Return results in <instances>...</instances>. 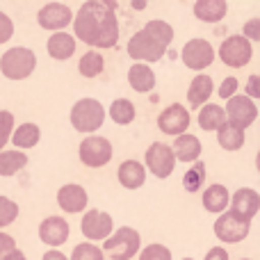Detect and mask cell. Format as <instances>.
<instances>
[{
    "label": "cell",
    "instance_id": "cell-35",
    "mask_svg": "<svg viewBox=\"0 0 260 260\" xmlns=\"http://www.w3.org/2000/svg\"><path fill=\"white\" fill-rule=\"evenodd\" d=\"M137 256H139V260H174L171 249L160 242H153V244H148V247H144Z\"/></svg>",
    "mask_w": 260,
    "mask_h": 260
},
{
    "label": "cell",
    "instance_id": "cell-4",
    "mask_svg": "<svg viewBox=\"0 0 260 260\" xmlns=\"http://www.w3.org/2000/svg\"><path fill=\"white\" fill-rule=\"evenodd\" d=\"M101 251L112 260H130L142 251V235L133 226H121V229L112 231V235L103 242Z\"/></svg>",
    "mask_w": 260,
    "mask_h": 260
},
{
    "label": "cell",
    "instance_id": "cell-30",
    "mask_svg": "<svg viewBox=\"0 0 260 260\" xmlns=\"http://www.w3.org/2000/svg\"><path fill=\"white\" fill-rule=\"evenodd\" d=\"M217 144H219L224 151L235 153V151H240V148L247 144V135H244L242 130H238V128L229 126V123H224V126L217 130Z\"/></svg>",
    "mask_w": 260,
    "mask_h": 260
},
{
    "label": "cell",
    "instance_id": "cell-31",
    "mask_svg": "<svg viewBox=\"0 0 260 260\" xmlns=\"http://www.w3.org/2000/svg\"><path fill=\"white\" fill-rule=\"evenodd\" d=\"M206 176H208L206 162H194V165L189 167V169L185 171V176H183V187H185V192L197 194L199 189L203 187V183H206Z\"/></svg>",
    "mask_w": 260,
    "mask_h": 260
},
{
    "label": "cell",
    "instance_id": "cell-28",
    "mask_svg": "<svg viewBox=\"0 0 260 260\" xmlns=\"http://www.w3.org/2000/svg\"><path fill=\"white\" fill-rule=\"evenodd\" d=\"M105 114H110V119H112L117 126H130V123L135 121V117H137V108H135L133 101L117 99V101H112L110 110H105Z\"/></svg>",
    "mask_w": 260,
    "mask_h": 260
},
{
    "label": "cell",
    "instance_id": "cell-5",
    "mask_svg": "<svg viewBox=\"0 0 260 260\" xmlns=\"http://www.w3.org/2000/svg\"><path fill=\"white\" fill-rule=\"evenodd\" d=\"M78 155L80 162L89 169H101V167L110 165L114 155V146L108 137H101V135H87L85 139L78 146Z\"/></svg>",
    "mask_w": 260,
    "mask_h": 260
},
{
    "label": "cell",
    "instance_id": "cell-34",
    "mask_svg": "<svg viewBox=\"0 0 260 260\" xmlns=\"http://www.w3.org/2000/svg\"><path fill=\"white\" fill-rule=\"evenodd\" d=\"M69 260H105V256H103V251H101L99 244L80 242V244H76V247H73Z\"/></svg>",
    "mask_w": 260,
    "mask_h": 260
},
{
    "label": "cell",
    "instance_id": "cell-8",
    "mask_svg": "<svg viewBox=\"0 0 260 260\" xmlns=\"http://www.w3.org/2000/svg\"><path fill=\"white\" fill-rule=\"evenodd\" d=\"M215 55L221 59V64H226L229 69H242L251 62L253 44H249L242 35H231L221 41L219 50H215Z\"/></svg>",
    "mask_w": 260,
    "mask_h": 260
},
{
    "label": "cell",
    "instance_id": "cell-43",
    "mask_svg": "<svg viewBox=\"0 0 260 260\" xmlns=\"http://www.w3.org/2000/svg\"><path fill=\"white\" fill-rule=\"evenodd\" d=\"M41 260H69V256H64L59 249H48V251L41 256Z\"/></svg>",
    "mask_w": 260,
    "mask_h": 260
},
{
    "label": "cell",
    "instance_id": "cell-1",
    "mask_svg": "<svg viewBox=\"0 0 260 260\" xmlns=\"http://www.w3.org/2000/svg\"><path fill=\"white\" fill-rule=\"evenodd\" d=\"M117 0H85L73 14V39L87 44L91 50L114 48L119 41Z\"/></svg>",
    "mask_w": 260,
    "mask_h": 260
},
{
    "label": "cell",
    "instance_id": "cell-15",
    "mask_svg": "<svg viewBox=\"0 0 260 260\" xmlns=\"http://www.w3.org/2000/svg\"><path fill=\"white\" fill-rule=\"evenodd\" d=\"M260 210V194L253 187H240L231 194L229 212L244 221H251Z\"/></svg>",
    "mask_w": 260,
    "mask_h": 260
},
{
    "label": "cell",
    "instance_id": "cell-41",
    "mask_svg": "<svg viewBox=\"0 0 260 260\" xmlns=\"http://www.w3.org/2000/svg\"><path fill=\"white\" fill-rule=\"evenodd\" d=\"M14 249H16V240H14L9 233H3V231H0V260L7 256L9 251H14Z\"/></svg>",
    "mask_w": 260,
    "mask_h": 260
},
{
    "label": "cell",
    "instance_id": "cell-21",
    "mask_svg": "<svg viewBox=\"0 0 260 260\" xmlns=\"http://www.w3.org/2000/svg\"><path fill=\"white\" fill-rule=\"evenodd\" d=\"M76 46H78V41L73 39V35H69V32H53L48 37L46 50H48V55L53 59L67 62V59H71L76 55Z\"/></svg>",
    "mask_w": 260,
    "mask_h": 260
},
{
    "label": "cell",
    "instance_id": "cell-11",
    "mask_svg": "<svg viewBox=\"0 0 260 260\" xmlns=\"http://www.w3.org/2000/svg\"><path fill=\"white\" fill-rule=\"evenodd\" d=\"M212 231H215V238L219 240V242L238 244L249 238V233H251V221H244L226 210V212H221V215H217L215 224H212Z\"/></svg>",
    "mask_w": 260,
    "mask_h": 260
},
{
    "label": "cell",
    "instance_id": "cell-29",
    "mask_svg": "<svg viewBox=\"0 0 260 260\" xmlns=\"http://www.w3.org/2000/svg\"><path fill=\"white\" fill-rule=\"evenodd\" d=\"M103 69H105V57L99 50H87L80 57V62H78V73H80L82 78H87V80L99 78L101 73H103Z\"/></svg>",
    "mask_w": 260,
    "mask_h": 260
},
{
    "label": "cell",
    "instance_id": "cell-39",
    "mask_svg": "<svg viewBox=\"0 0 260 260\" xmlns=\"http://www.w3.org/2000/svg\"><path fill=\"white\" fill-rule=\"evenodd\" d=\"M14 37V21L9 18V14L0 12V46L7 44Z\"/></svg>",
    "mask_w": 260,
    "mask_h": 260
},
{
    "label": "cell",
    "instance_id": "cell-47",
    "mask_svg": "<svg viewBox=\"0 0 260 260\" xmlns=\"http://www.w3.org/2000/svg\"><path fill=\"white\" fill-rule=\"evenodd\" d=\"M240 260H253V258H240Z\"/></svg>",
    "mask_w": 260,
    "mask_h": 260
},
{
    "label": "cell",
    "instance_id": "cell-9",
    "mask_svg": "<svg viewBox=\"0 0 260 260\" xmlns=\"http://www.w3.org/2000/svg\"><path fill=\"white\" fill-rule=\"evenodd\" d=\"M215 46L210 44L203 37H194V39H187L180 50V59L183 64L189 69V71H206L208 67H212L215 62Z\"/></svg>",
    "mask_w": 260,
    "mask_h": 260
},
{
    "label": "cell",
    "instance_id": "cell-40",
    "mask_svg": "<svg viewBox=\"0 0 260 260\" xmlns=\"http://www.w3.org/2000/svg\"><path fill=\"white\" fill-rule=\"evenodd\" d=\"M244 96H247V99H251V101L260 99V76H258V73H251V76H249L247 87H244Z\"/></svg>",
    "mask_w": 260,
    "mask_h": 260
},
{
    "label": "cell",
    "instance_id": "cell-37",
    "mask_svg": "<svg viewBox=\"0 0 260 260\" xmlns=\"http://www.w3.org/2000/svg\"><path fill=\"white\" fill-rule=\"evenodd\" d=\"M238 89H240V80L235 76H229V78L221 80L219 89H217V96H219L221 101H229V99H233V96L238 94Z\"/></svg>",
    "mask_w": 260,
    "mask_h": 260
},
{
    "label": "cell",
    "instance_id": "cell-26",
    "mask_svg": "<svg viewBox=\"0 0 260 260\" xmlns=\"http://www.w3.org/2000/svg\"><path fill=\"white\" fill-rule=\"evenodd\" d=\"M197 121H199V128L206 130V133H217V130L226 123L224 108L217 103H206L201 110H199Z\"/></svg>",
    "mask_w": 260,
    "mask_h": 260
},
{
    "label": "cell",
    "instance_id": "cell-23",
    "mask_svg": "<svg viewBox=\"0 0 260 260\" xmlns=\"http://www.w3.org/2000/svg\"><path fill=\"white\" fill-rule=\"evenodd\" d=\"M192 12L201 23H219L229 14V3L226 0H197Z\"/></svg>",
    "mask_w": 260,
    "mask_h": 260
},
{
    "label": "cell",
    "instance_id": "cell-38",
    "mask_svg": "<svg viewBox=\"0 0 260 260\" xmlns=\"http://www.w3.org/2000/svg\"><path fill=\"white\" fill-rule=\"evenodd\" d=\"M242 37L253 44V41H260V18H249L242 25Z\"/></svg>",
    "mask_w": 260,
    "mask_h": 260
},
{
    "label": "cell",
    "instance_id": "cell-42",
    "mask_svg": "<svg viewBox=\"0 0 260 260\" xmlns=\"http://www.w3.org/2000/svg\"><path fill=\"white\" fill-rule=\"evenodd\" d=\"M203 260H231V256L224 247H212V249H208V253L203 256Z\"/></svg>",
    "mask_w": 260,
    "mask_h": 260
},
{
    "label": "cell",
    "instance_id": "cell-25",
    "mask_svg": "<svg viewBox=\"0 0 260 260\" xmlns=\"http://www.w3.org/2000/svg\"><path fill=\"white\" fill-rule=\"evenodd\" d=\"M39 139H41V128L32 121H25V123H21V126L14 128L9 142L16 146V151L25 153L27 148H35L37 144H39Z\"/></svg>",
    "mask_w": 260,
    "mask_h": 260
},
{
    "label": "cell",
    "instance_id": "cell-10",
    "mask_svg": "<svg viewBox=\"0 0 260 260\" xmlns=\"http://www.w3.org/2000/svg\"><path fill=\"white\" fill-rule=\"evenodd\" d=\"M224 117L226 123L238 130H247L249 126H253V121L258 119V105L256 101L247 99L244 94H235L233 99L226 101V108H224Z\"/></svg>",
    "mask_w": 260,
    "mask_h": 260
},
{
    "label": "cell",
    "instance_id": "cell-32",
    "mask_svg": "<svg viewBox=\"0 0 260 260\" xmlns=\"http://www.w3.org/2000/svg\"><path fill=\"white\" fill-rule=\"evenodd\" d=\"M142 30L148 32L153 39H157L162 46H167V48H169L171 41H174V27H171L167 21H162V18H153V21H148Z\"/></svg>",
    "mask_w": 260,
    "mask_h": 260
},
{
    "label": "cell",
    "instance_id": "cell-7",
    "mask_svg": "<svg viewBox=\"0 0 260 260\" xmlns=\"http://www.w3.org/2000/svg\"><path fill=\"white\" fill-rule=\"evenodd\" d=\"M144 169H146V174L151 171V176H155V178L165 180L169 178L171 174L176 171V157L174 153H171V146L165 142H153L151 146L146 148V153H144Z\"/></svg>",
    "mask_w": 260,
    "mask_h": 260
},
{
    "label": "cell",
    "instance_id": "cell-45",
    "mask_svg": "<svg viewBox=\"0 0 260 260\" xmlns=\"http://www.w3.org/2000/svg\"><path fill=\"white\" fill-rule=\"evenodd\" d=\"M133 7H135V9H144V7H146V3H135Z\"/></svg>",
    "mask_w": 260,
    "mask_h": 260
},
{
    "label": "cell",
    "instance_id": "cell-6",
    "mask_svg": "<svg viewBox=\"0 0 260 260\" xmlns=\"http://www.w3.org/2000/svg\"><path fill=\"white\" fill-rule=\"evenodd\" d=\"M126 50H128L130 57L137 59V64H146V67L160 62V59L167 55V46H162L160 41L153 39V37L144 30H137L133 37H130Z\"/></svg>",
    "mask_w": 260,
    "mask_h": 260
},
{
    "label": "cell",
    "instance_id": "cell-17",
    "mask_svg": "<svg viewBox=\"0 0 260 260\" xmlns=\"http://www.w3.org/2000/svg\"><path fill=\"white\" fill-rule=\"evenodd\" d=\"M87 203H89V194L82 185L78 183H67L57 189V206L62 212L67 215H78V212L87 210Z\"/></svg>",
    "mask_w": 260,
    "mask_h": 260
},
{
    "label": "cell",
    "instance_id": "cell-22",
    "mask_svg": "<svg viewBox=\"0 0 260 260\" xmlns=\"http://www.w3.org/2000/svg\"><path fill=\"white\" fill-rule=\"evenodd\" d=\"M203 208H206V212H210V215H221V212L229 210V203H231V192L226 185L221 183H212L206 187V192H203Z\"/></svg>",
    "mask_w": 260,
    "mask_h": 260
},
{
    "label": "cell",
    "instance_id": "cell-48",
    "mask_svg": "<svg viewBox=\"0 0 260 260\" xmlns=\"http://www.w3.org/2000/svg\"><path fill=\"white\" fill-rule=\"evenodd\" d=\"M183 260H194V258H183Z\"/></svg>",
    "mask_w": 260,
    "mask_h": 260
},
{
    "label": "cell",
    "instance_id": "cell-3",
    "mask_svg": "<svg viewBox=\"0 0 260 260\" xmlns=\"http://www.w3.org/2000/svg\"><path fill=\"white\" fill-rule=\"evenodd\" d=\"M105 108L99 99H80L73 103L71 112H69V121L78 133L96 135V130L103 128L105 123Z\"/></svg>",
    "mask_w": 260,
    "mask_h": 260
},
{
    "label": "cell",
    "instance_id": "cell-19",
    "mask_svg": "<svg viewBox=\"0 0 260 260\" xmlns=\"http://www.w3.org/2000/svg\"><path fill=\"white\" fill-rule=\"evenodd\" d=\"M117 180L123 189L133 192V189L144 187V183H146V169H144V165L137 160H123L121 165H119Z\"/></svg>",
    "mask_w": 260,
    "mask_h": 260
},
{
    "label": "cell",
    "instance_id": "cell-44",
    "mask_svg": "<svg viewBox=\"0 0 260 260\" xmlns=\"http://www.w3.org/2000/svg\"><path fill=\"white\" fill-rule=\"evenodd\" d=\"M3 260H27V256L21 251V249L16 247V249H14V251H9V253H7V256H5Z\"/></svg>",
    "mask_w": 260,
    "mask_h": 260
},
{
    "label": "cell",
    "instance_id": "cell-27",
    "mask_svg": "<svg viewBox=\"0 0 260 260\" xmlns=\"http://www.w3.org/2000/svg\"><path fill=\"white\" fill-rule=\"evenodd\" d=\"M25 167H27V155L23 151H16V148L0 151V176L3 178H12Z\"/></svg>",
    "mask_w": 260,
    "mask_h": 260
},
{
    "label": "cell",
    "instance_id": "cell-18",
    "mask_svg": "<svg viewBox=\"0 0 260 260\" xmlns=\"http://www.w3.org/2000/svg\"><path fill=\"white\" fill-rule=\"evenodd\" d=\"M171 153H174L176 162H187V165H194L199 162L203 153V144L197 135L192 133H185V135H178L174 137V144H171Z\"/></svg>",
    "mask_w": 260,
    "mask_h": 260
},
{
    "label": "cell",
    "instance_id": "cell-20",
    "mask_svg": "<svg viewBox=\"0 0 260 260\" xmlns=\"http://www.w3.org/2000/svg\"><path fill=\"white\" fill-rule=\"evenodd\" d=\"M215 94V82L208 73H197L192 78L187 87V103L192 108H203V105L210 101V96Z\"/></svg>",
    "mask_w": 260,
    "mask_h": 260
},
{
    "label": "cell",
    "instance_id": "cell-33",
    "mask_svg": "<svg viewBox=\"0 0 260 260\" xmlns=\"http://www.w3.org/2000/svg\"><path fill=\"white\" fill-rule=\"evenodd\" d=\"M18 212H21L18 210V203L3 194V197H0V231L12 226L14 221L18 219Z\"/></svg>",
    "mask_w": 260,
    "mask_h": 260
},
{
    "label": "cell",
    "instance_id": "cell-24",
    "mask_svg": "<svg viewBox=\"0 0 260 260\" xmlns=\"http://www.w3.org/2000/svg\"><path fill=\"white\" fill-rule=\"evenodd\" d=\"M155 73H153L151 67H146V64H133V67L128 69V85L133 87V91H137V94H151L153 89H155Z\"/></svg>",
    "mask_w": 260,
    "mask_h": 260
},
{
    "label": "cell",
    "instance_id": "cell-36",
    "mask_svg": "<svg viewBox=\"0 0 260 260\" xmlns=\"http://www.w3.org/2000/svg\"><path fill=\"white\" fill-rule=\"evenodd\" d=\"M14 128H16V119H14V114L9 112V110H0V142H3V146H7Z\"/></svg>",
    "mask_w": 260,
    "mask_h": 260
},
{
    "label": "cell",
    "instance_id": "cell-14",
    "mask_svg": "<svg viewBox=\"0 0 260 260\" xmlns=\"http://www.w3.org/2000/svg\"><path fill=\"white\" fill-rule=\"evenodd\" d=\"M189 123H192V114H189V110L183 103H171L157 114V128H160V133L171 135V137L185 135Z\"/></svg>",
    "mask_w": 260,
    "mask_h": 260
},
{
    "label": "cell",
    "instance_id": "cell-2",
    "mask_svg": "<svg viewBox=\"0 0 260 260\" xmlns=\"http://www.w3.org/2000/svg\"><path fill=\"white\" fill-rule=\"evenodd\" d=\"M37 69V55L32 48L25 46H14L0 55V73L12 82H21L35 73Z\"/></svg>",
    "mask_w": 260,
    "mask_h": 260
},
{
    "label": "cell",
    "instance_id": "cell-16",
    "mask_svg": "<svg viewBox=\"0 0 260 260\" xmlns=\"http://www.w3.org/2000/svg\"><path fill=\"white\" fill-rule=\"evenodd\" d=\"M69 235H71V226H69V221L59 215L46 217V219L39 224V240L50 249H59L62 244H67Z\"/></svg>",
    "mask_w": 260,
    "mask_h": 260
},
{
    "label": "cell",
    "instance_id": "cell-12",
    "mask_svg": "<svg viewBox=\"0 0 260 260\" xmlns=\"http://www.w3.org/2000/svg\"><path fill=\"white\" fill-rule=\"evenodd\" d=\"M80 231L82 235L87 238V242L96 244V242H105V240L112 235L114 231V219L110 212L105 210H87L82 215V221H80Z\"/></svg>",
    "mask_w": 260,
    "mask_h": 260
},
{
    "label": "cell",
    "instance_id": "cell-46",
    "mask_svg": "<svg viewBox=\"0 0 260 260\" xmlns=\"http://www.w3.org/2000/svg\"><path fill=\"white\" fill-rule=\"evenodd\" d=\"M0 151H5V146H3V142H0Z\"/></svg>",
    "mask_w": 260,
    "mask_h": 260
},
{
    "label": "cell",
    "instance_id": "cell-13",
    "mask_svg": "<svg viewBox=\"0 0 260 260\" xmlns=\"http://www.w3.org/2000/svg\"><path fill=\"white\" fill-rule=\"evenodd\" d=\"M37 23L41 30L67 32V27L73 23V9L64 3H46L37 12Z\"/></svg>",
    "mask_w": 260,
    "mask_h": 260
}]
</instances>
